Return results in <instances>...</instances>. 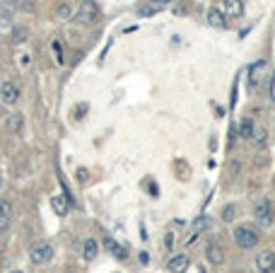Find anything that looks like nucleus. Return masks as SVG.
Instances as JSON below:
<instances>
[{
  "label": "nucleus",
  "instance_id": "1",
  "mask_svg": "<svg viewBox=\"0 0 275 273\" xmlns=\"http://www.w3.org/2000/svg\"><path fill=\"white\" fill-rule=\"evenodd\" d=\"M99 15H102V10H99V5H96L94 0H84L82 5L75 10V22L78 25H82V27H90V25H94L96 20H99Z\"/></svg>",
  "mask_w": 275,
  "mask_h": 273
},
{
  "label": "nucleus",
  "instance_id": "2",
  "mask_svg": "<svg viewBox=\"0 0 275 273\" xmlns=\"http://www.w3.org/2000/svg\"><path fill=\"white\" fill-rule=\"evenodd\" d=\"M234 242L242 246V249H254V246L258 244V239H261V234L256 227H251V225H239V227H234Z\"/></svg>",
  "mask_w": 275,
  "mask_h": 273
},
{
  "label": "nucleus",
  "instance_id": "3",
  "mask_svg": "<svg viewBox=\"0 0 275 273\" xmlns=\"http://www.w3.org/2000/svg\"><path fill=\"white\" fill-rule=\"evenodd\" d=\"M51 259H54V246L48 244V242H39V244H34L29 249V261L36 263V266L48 263Z\"/></svg>",
  "mask_w": 275,
  "mask_h": 273
},
{
  "label": "nucleus",
  "instance_id": "4",
  "mask_svg": "<svg viewBox=\"0 0 275 273\" xmlns=\"http://www.w3.org/2000/svg\"><path fill=\"white\" fill-rule=\"evenodd\" d=\"M254 218H256V222H261L263 227H268L270 222H273V203L268 201V198H261L258 203H256V208H254Z\"/></svg>",
  "mask_w": 275,
  "mask_h": 273
},
{
  "label": "nucleus",
  "instance_id": "5",
  "mask_svg": "<svg viewBox=\"0 0 275 273\" xmlns=\"http://www.w3.org/2000/svg\"><path fill=\"white\" fill-rule=\"evenodd\" d=\"M256 268L261 273H275V251L273 249H263L261 254H256Z\"/></svg>",
  "mask_w": 275,
  "mask_h": 273
},
{
  "label": "nucleus",
  "instance_id": "6",
  "mask_svg": "<svg viewBox=\"0 0 275 273\" xmlns=\"http://www.w3.org/2000/svg\"><path fill=\"white\" fill-rule=\"evenodd\" d=\"M0 99L5 104H17L20 102V87L14 82H2L0 85Z\"/></svg>",
  "mask_w": 275,
  "mask_h": 273
},
{
  "label": "nucleus",
  "instance_id": "7",
  "mask_svg": "<svg viewBox=\"0 0 275 273\" xmlns=\"http://www.w3.org/2000/svg\"><path fill=\"white\" fill-rule=\"evenodd\" d=\"M222 15L224 17H230V20H236V17H242L244 15V3L242 0H222Z\"/></svg>",
  "mask_w": 275,
  "mask_h": 273
},
{
  "label": "nucleus",
  "instance_id": "8",
  "mask_svg": "<svg viewBox=\"0 0 275 273\" xmlns=\"http://www.w3.org/2000/svg\"><path fill=\"white\" fill-rule=\"evenodd\" d=\"M188 266H191V259L186 254H176V256H172L166 261V271L169 273H186Z\"/></svg>",
  "mask_w": 275,
  "mask_h": 273
},
{
  "label": "nucleus",
  "instance_id": "9",
  "mask_svg": "<svg viewBox=\"0 0 275 273\" xmlns=\"http://www.w3.org/2000/svg\"><path fill=\"white\" fill-rule=\"evenodd\" d=\"M51 208H54V213L58 218H66V215H68V208H70V201L66 198V193L51 196Z\"/></svg>",
  "mask_w": 275,
  "mask_h": 273
},
{
  "label": "nucleus",
  "instance_id": "10",
  "mask_svg": "<svg viewBox=\"0 0 275 273\" xmlns=\"http://www.w3.org/2000/svg\"><path fill=\"white\" fill-rule=\"evenodd\" d=\"M10 222H12V205L10 201H0V234L10 230Z\"/></svg>",
  "mask_w": 275,
  "mask_h": 273
},
{
  "label": "nucleus",
  "instance_id": "11",
  "mask_svg": "<svg viewBox=\"0 0 275 273\" xmlns=\"http://www.w3.org/2000/svg\"><path fill=\"white\" fill-rule=\"evenodd\" d=\"M206 256L212 266H220L222 261H224V251H222V246L218 244V242H210L208 249H206Z\"/></svg>",
  "mask_w": 275,
  "mask_h": 273
},
{
  "label": "nucleus",
  "instance_id": "12",
  "mask_svg": "<svg viewBox=\"0 0 275 273\" xmlns=\"http://www.w3.org/2000/svg\"><path fill=\"white\" fill-rule=\"evenodd\" d=\"M104 249L109 251L111 256H116V259H126V256H128V254H126V246L118 244L114 237H104Z\"/></svg>",
  "mask_w": 275,
  "mask_h": 273
},
{
  "label": "nucleus",
  "instance_id": "13",
  "mask_svg": "<svg viewBox=\"0 0 275 273\" xmlns=\"http://www.w3.org/2000/svg\"><path fill=\"white\" fill-rule=\"evenodd\" d=\"M227 17L222 15L220 8H210L208 10V25L210 27H215V29H222V27H227V22H224Z\"/></svg>",
  "mask_w": 275,
  "mask_h": 273
},
{
  "label": "nucleus",
  "instance_id": "14",
  "mask_svg": "<svg viewBox=\"0 0 275 273\" xmlns=\"http://www.w3.org/2000/svg\"><path fill=\"white\" fill-rule=\"evenodd\" d=\"M56 17L60 20V22H68L75 17V8H72V3H60L58 8H56Z\"/></svg>",
  "mask_w": 275,
  "mask_h": 273
},
{
  "label": "nucleus",
  "instance_id": "15",
  "mask_svg": "<svg viewBox=\"0 0 275 273\" xmlns=\"http://www.w3.org/2000/svg\"><path fill=\"white\" fill-rule=\"evenodd\" d=\"M96 251H99V244H96V239H84V244H82V256L84 261H92L96 256Z\"/></svg>",
  "mask_w": 275,
  "mask_h": 273
},
{
  "label": "nucleus",
  "instance_id": "16",
  "mask_svg": "<svg viewBox=\"0 0 275 273\" xmlns=\"http://www.w3.org/2000/svg\"><path fill=\"white\" fill-rule=\"evenodd\" d=\"M236 131H239V138H251V133H254V121H251V119H242Z\"/></svg>",
  "mask_w": 275,
  "mask_h": 273
},
{
  "label": "nucleus",
  "instance_id": "17",
  "mask_svg": "<svg viewBox=\"0 0 275 273\" xmlns=\"http://www.w3.org/2000/svg\"><path fill=\"white\" fill-rule=\"evenodd\" d=\"M251 138H254V143H256V145H266V140H268V131H266L263 126H254Z\"/></svg>",
  "mask_w": 275,
  "mask_h": 273
},
{
  "label": "nucleus",
  "instance_id": "18",
  "mask_svg": "<svg viewBox=\"0 0 275 273\" xmlns=\"http://www.w3.org/2000/svg\"><path fill=\"white\" fill-rule=\"evenodd\" d=\"M263 68H266V61H256V63H254V66H251V70H248V73H251V85H256V82H258V75H261L263 73Z\"/></svg>",
  "mask_w": 275,
  "mask_h": 273
},
{
  "label": "nucleus",
  "instance_id": "19",
  "mask_svg": "<svg viewBox=\"0 0 275 273\" xmlns=\"http://www.w3.org/2000/svg\"><path fill=\"white\" fill-rule=\"evenodd\" d=\"M29 39V32L24 27H14L12 29V41L14 44H24Z\"/></svg>",
  "mask_w": 275,
  "mask_h": 273
},
{
  "label": "nucleus",
  "instance_id": "20",
  "mask_svg": "<svg viewBox=\"0 0 275 273\" xmlns=\"http://www.w3.org/2000/svg\"><path fill=\"white\" fill-rule=\"evenodd\" d=\"M87 111H90V104H87V102H80V104L75 107V111H72V119H75V121H82Z\"/></svg>",
  "mask_w": 275,
  "mask_h": 273
},
{
  "label": "nucleus",
  "instance_id": "21",
  "mask_svg": "<svg viewBox=\"0 0 275 273\" xmlns=\"http://www.w3.org/2000/svg\"><path fill=\"white\" fill-rule=\"evenodd\" d=\"M234 218H236V205L234 203L224 205V208H222V220H224V222H232Z\"/></svg>",
  "mask_w": 275,
  "mask_h": 273
},
{
  "label": "nucleus",
  "instance_id": "22",
  "mask_svg": "<svg viewBox=\"0 0 275 273\" xmlns=\"http://www.w3.org/2000/svg\"><path fill=\"white\" fill-rule=\"evenodd\" d=\"M20 126H22V116H20V114H12L10 121H8V128H10V131H20Z\"/></svg>",
  "mask_w": 275,
  "mask_h": 273
},
{
  "label": "nucleus",
  "instance_id": "23",
  "mask_svg": "<svg viewBox=\"0 0 275 273\" xmlns=\"http://www.w3.org/2000/svg\"><path fill=\"white\" fill-rule=\"evenodd\" d=\"M75 177H78V181H80V184H84V181H87V177H90V174H87V169H84V167H80V169L75 172Z\"/></svg>",
  "mask_w": 275,
  "mask_h": 273
},
{
  "label": "nucleus",
  "instance_id": "24",
  "mask_svg": "<svg viewBox=\"0 0 275 273\" xmlns=\"http://www.w3.org/2000/svg\"><path fill=\"white\" fill-rule=\"evenodd\" d=\"M54 51H56V58H58V63H66V61H63V49H60V44H58V41H54Z\"/></svg>",
  "mask_w": 275,
  "mask_h": 273
},
{
  "label": "nucleus",
  "instance_id": "25",
  "mask_svg": "<svg viewBox=\"0 0 275 273\" xmlns=\"http://www.w3.org/2000/svg\"><path fill=\"white\" fill-rule=\"evenodd\" d=\"M157 10H160V8H154V5H150V8H140L138 13H140V15H145V17H150V15H154V13H157Z\"/></svg>",
  "mask_w": 275,
  "mask_h": 273
},
{
  "label": "nucleus",
  "instance_id": "26",
  "mask_svg": "<svg viewBox=\"0 0 275 273\" xmlns=\"http://www.w3.org/2000/svg\"><path fill=\"white\" fill-rule=\"evenodd\" d=\"M140 263H145V266L150 263V254L148 251H140Z\"/></svg>",
  "mask_w": 275,
  "mask_h": 273
},
{
  "label": "nucleus",
  "instance_id": "27",
  "mask_svg": "<svg viewBox=\"0 0 275 273\" xmlns=\"http://www.w3.org/2000/svg\"><path fill=\"white\" fill-rule=\"evenodd\" d=\"M270 99L275 102V70H273V78H270Z\"/></svg>",
  "mask_w": 275,
  "mask_h": 273
},
{
  "label": "nucleus",
  "instance_id": "28",
  "mask_svg": "<svg viewBox=\"0 0 275 273\" xmlns=\"http://www.w3.org/2000/svg\"><path fill=\"white\" fill-rule=\"evenodd\" d=\"M164 244H166V249H172V246H174V234H166Z\"/></svg>",
  "mask_w": 275,
  "mask_h": 273
},
{
  "label": "nucleus",
  "instance_id": "29",
  "mask_svg": "<svg viewBox=\"0 0 275 273\" xmlns=\"http://www.w3.org/2000/svg\"><path fill=\"white\" fill-rule=\"evenodd\" d=\"M154 8H162V5H166V3H172V0H150Z\"/></svg>",
  "mask_w": 275,
  "mask_h": 273
},
{
  "label": "nucleus",
  "instance_id": "30",
  "mask_svg": "<svg viewBox=\"0 0 275 273\" xmlns=\"http://www.w3.org/2000/svg\"><path fill=\"white\" fill-rule=\"evenodd\" d=\"M10 273H24V271H10Z\"/></svg>",
  "mask_w": 275,
  "mask_h": 273
},
{
  "label": "nucleus",
  "instance_id": "31",
  "mask_svg": "<svg viewBox=\"0 0 275 273\" xmlns=\"http://www.w3.org/2000/svg\"><path fill=\"white\" fill-rule=\"evenodd\" d=\"M198 273H206V271H203V268H200V271H198Z\"/></svg>",
  "mask_w": 275,
  "mask_h": 273
}]
</instances>
